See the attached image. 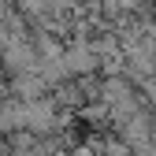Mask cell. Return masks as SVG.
Returning a JSON list of instances; mask_svg holds the SVG:
<instances>
[{
    "instance_id": "cell-3",
    "label": "cell",
    "mask_w": 156,
    "mask_h": 156,
    "mask_svg": "<svg viewBox=\"0 0 156 156\" xmlns=\"http://www.w3.org/2000/svg\"><path fill=\"white\" fill-rule=\"evenodd\" d=\"M26 126V104L23 101H0V130H8V134H19Z\"/></svg>"
},
{
    "instance_id": "cell-5",
    "label": "cell",
    "mask_w": 156,
    "mask_h": 156,
    "mask_svg": "<svg viewBox=\"0 0 156 156\" xmlns=\"http://www.w3.org/2000/svg\"><path fill=\"white\" fill-rule=\"evenodd\" d=\"M74 156H93V152H89V149H78V152H74Z\"/></svg>"
},
{
    "instance_id": "cell-4",
    "label": "cell",
    "mask_w": 156,
    "mask_h": 156,
    "mask_svg": "<svg viewBox=\"0 0 156 156\" xmlns=\"http://www.w3.org/2000/svg\"><path fill=\"white\" fill-rule=\"evenodd\" d=\"M104 156H134V152H130V145H119V141H108V145H104Z\"/></svg>"
},
{
    "instance_id": "cell-1",
    "label": "cell",
    "mask_w": 156,
    "mask_h": 156,
    "mask_svg": "<svg viewBox=\"0 0 156 156\" xmlns=\"http://www.w3.org/2000/svg\"><path fill=\"white\" fill-rule=\"evenodd\" d=\"M60 63H63L67 74H89V71L97 67V52H93L86 41H78V45H71L67 52H60Z\"/></svg>"
},
{
    "instance_id": "cell-2",
    "label": "cell",
    "mask_w": 156,
    "mask_h": 156,
    "mask_svg": "<svg viewBox=\"0 0 156 156\" xmlns=\"http://www.w3.org/2000/svg\"><path fill=\"white\" fill-rule=\"evenodd\" d=\"M4 63H8L15 74H26V71L37 67V56H34V48H30L26 41H8V48H4Z\"/></svg>"
}]
</instances>
